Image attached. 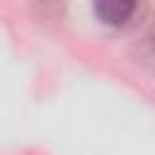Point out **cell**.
<instances>
[{
  "label": "cell",
  "instance_id": "obj_1",
  "mask_svg": "<svg viewBox=\"0 0 155 155\" xmlns=\"http://www.w3.org/2000/svg\"><path fill=\"white\" fill-rule=\"evenodd\" d=\"M92 10L102 24L126 27V24H131V17L138 12V5L128 2V0H99L92 5Z\"/></svg>",
  "mask_w": 155,
  "mask_h": 155
},
{
  "label": "cell",
  "instance_id": "obj_2",
  "mask_svg": "<svg viewBox=\"0 0 155 155\" xmlns=\"http://www.w3.org/2000/svg\"><path fill=\"white\" fill-rule=\"evenodd\" d=\"M138 61L143 65H148L150 70H155V27L140 39V44H138Z\"/></svg>",
  "mask_w": 155,
  "mask_h": 155
}]
</instances>
